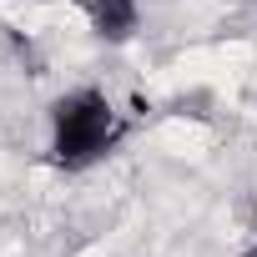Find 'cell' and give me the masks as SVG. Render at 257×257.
<instances>
[{"mask_svg": "<svg viewBox=\"0 0 257 257\" xmlns=\"http://www.w3.org/2000/svg\"><path fill=\"white\" fill-rule=\"evenodd\" d=\"M247 257H257V227H252V252H247Z\"/></svg>", "mask_w": 257, "mask_h": 257, "instance_id": "cell-3", "label": "cell"}, {"mask_svg": "<svg viewBox=\"0 0 257 257\" xmlns=\"http://www.w3.org/2000/svg\"><path fill=\"white\" fill-rule=\"evenodd\" d=\"M126 142V111L106 86H71L46 106V162L66 177L96 172Z\"/></svg>", "mask_w": 257, "mask_h": 257, "instance_id": "cell-1", "label": "cell"}, {"mask_svg": "<svg viewBox=\"0 0 257 257\" xmlns=\"http://www.w3.org/2000/svg\"><path fill=\"white\" fill-rule=\"evenodd\" d=\"M26 6H56V0H26Z\"/></svg>", "mask_w": 257, "mask_h": 257, "instance_id": "cell-4", "label": "cell"}, {"mask_svg": "<svg viewBox=\"0 0 257 257\" xmlns=\"http://www.w3.org/2000/svg\"><path fill=\"white\" fill-rule=\"evenodd\" d=\"M71 6L81 11L86 31L111 51L132 46L142 36V0H71Z\"/></svg>", "mask_w": 257, "mask_h": 257, "instance_id": "cell-2", "label": "cell"}]
</instances>
